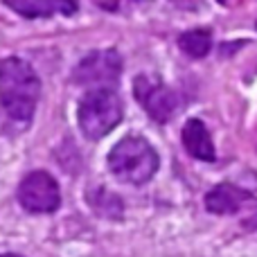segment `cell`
<instances>
[{
  "label": "cell",
  "mask_w": 257,
  "mask_h": 257,
  "mask_svg": "<svg viewBox=\"0 0 257 257\" xmlns=\"http://www.w3.org/2000/svg\"><path fill=\"white\" fill-rule=\"evenodd\" d=\"M41 97V79L34 68L21 57L0 61V104L14 120L27 122L36 111Z\"/></svg>",
  "instance_id": "cell-1"
},
{
  "label": "cell",
  "mask_w": 257,
  "mask_h": 257,
  "mask_svg": "<svg viewBox=\"0 0 257 257\" xmlns=\"http://www.w3.org/2000/svg\"><path fill=\"white\" fill-rule=\"evenodd\" d=\"M160 156L147 138L126 136L108 154V169L128 185H145L156 176Z\"/></svg>",
  "instance_id": "cell-2"
},
{
  "label": "cell",
  "mask_w": 257,
  "mask_h": 257,
  "mask_svg": "<svg viewBox=\"0 0 257 257\" xmlns=\"http://www.w3.org/2000/svg\"><path fill=\"white\" fill-rule=\"evenodd\" d=\"M124 117V104L115 88H95L79 99L77 122L88 140L108 136Z\"/></svg>",
  "instance_id": "cell-3"
},
{
  "label": "cell",
  "mask_w": 257,
  "mask_h": 257,
  "mask_svg": "<svg viewBox=\"0 0 257 257\" xmlns=\"http://www.w3.org/2000/svg\"><path fill=\"white\" fill-rule=\"evenodd\" d=\"M122 57L117 50H95L88 52L72 72V81L88 90L115 88L122 75Z\"/></svg>",
  "instance_id": "cell-4"
},
{
  "label": "cell",
  "mask_w": 257,
  "mask_h": 257,
  "mask_svg": "<svg viewBox=\"0 0 257 257\" xmlns=\"http://www.w3.org/2000/svg\"><path fill=\"white\" fill-rule=\"evenodd\" d=\"M16 199L23 210L30 214H52L61 205L59 183L48 172H30L18 183Z\"/></svg>",
  "instance_id": "cell-5"
},
{
  "label": "cell",
  "mask_w": 257,
  "mask_h": 257,
  "mask_svg": "<svg viewBox=\"0 0 257 257\" xmlns=\"http://www.w3.org/2000/svg\"><path fill=\"white\" fill-rule=\"evenodd\" d=\"M133 95L147 115L158 124H165L178 111V95L154 75H138L133 79Z\"/></svg>",
  "instance_id": "cell-6"
},
{
  "label": "cell",
  "mask_w": 257,
  "mask_h": 257,
  "mask_svg": "<svg viewBox=\"0 0 257 257\" xmlns=\"http://www.w3.org/2000/svg\"><path fill=\"white\" fill-rule=\"evenodd\" d=\"M250 199H253V194L248 190H244V187L235 185V183H219L205 194L203 203L208 212L226 217V214L239 212Z\"/></svg>",
  "instance_id": "cell-7"
},
{
  "label": "cell",
  "mask_w": 257,
  "mask_h": 257,
  "mask_svg": "<svg viewBox=\"0 0 257 257\" xmlns=\"http://www.w3.org/2000/svg\"><path fill=\"white\" fill-rule=\"evenodd\" d=\"M7 9L23 18H52L57 14L70 16L77 12V0H3Z\"/></svg>",
  "instance_id": "cell-8"
},
{
  "label": "cell",
  "mask_w": 257,
  "mask_h": 257,
  "mask_svg": "<svg viewBox=\"0 0 257 257\" xmlns=\"http://www.w3.org/2000/svg\"><path fill=\"white\" fill-rule=\"evenodd\" d=\"M181 140H183L185 151L192 156V158L203 160V163H214L217 151H214L212 136H210L208 126H205L201 120H196V117L187 120L185 124H183Z\"/></svg>",
  "instance_id": "cell-9"
},
{
  "label": "cell",
  "mask_w": 257,
  "mask_h": 257,
  "mask_svg": "<svg viewBox=\"0 0 257 257\" xmlns=\"http://www.w3.org/2000/svg\"><path fill=\"white\" fill-rule=\"evenodd\" d=\"M178 48L192 59H203L212 50V32L208 27H196V30L183 32L178 36Z\"/></svg>",
  "instance_id": "cell-10"
},
{
  "label": "cell",
  "mask_w": 257,
  "mask_h": 257,
  "mask_svg": "<svg viewBox=\"0 0 257 257\" xmlns=\"http://www.w3.org/2000/svg\"><path fill=\"white\" fill-rule=\"evenodd\" d=\"M86 199H88V203L95 208V212L102 214V217H108V219L122 217V201H120V196L113 194L111 190L95 187V190L86 192Z\"/></svg>",
  "instance_id": "cell-11"
},
{
  "label": "cell",
  "mask_w": 257,
  "mask_h": 257,
  "mask_svg": "<svg viewBox=\"0 0 257 257\" xmlns=\"http://www.w3.org/2000/svg\"><path fill=\"white\" fill-rule=\"evenodd\" d=\"M0 257H25V255H18V253H3Z\"/></svg>",
  "instance_id": "cell-12"
},
{
  "label": "cell",
  "mask_w": 257,
  "mask_h": 257,
  "mask_svg": "<svg viewBox=\"0 0 257 257\" xmlns=\"http://www.w3.org/2000/svg\"><path fill=\"white\" fill-rule=\"evenodd\" d=\"M138 3H145V0H138Z\"/></svg>",
  "instance_id": "cell-13"
}]
</instances>
